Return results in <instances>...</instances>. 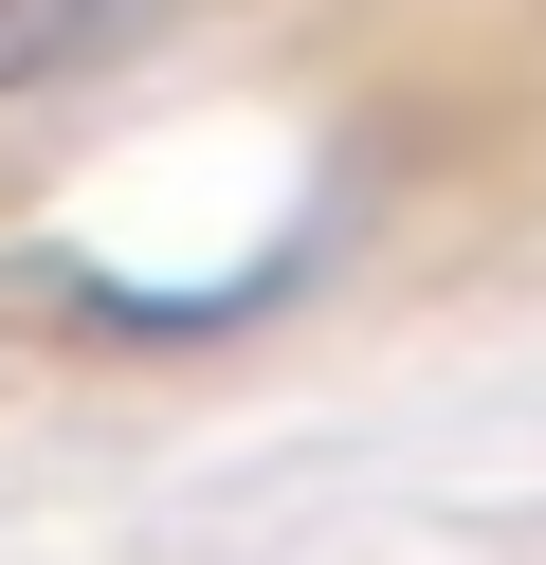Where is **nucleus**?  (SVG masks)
<instances>
[{
  "label": "nucleus",
  "mask_w": 546,
  "mask_h": 565,
  "mask_svg": "<svg viewBox=\"0 0 546 565\" xmlns=\"http://www.w3.org/2000/svg\"><path fill=\"white\" fill-rule=\"evenodd\" d=\"M109 38H128V0H0V92L73 74V55H109Z\"/></svg>",
  "instance_id": "nucleus-1"
}]
</instances>
